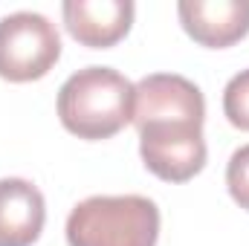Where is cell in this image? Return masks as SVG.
I'll use <instances>...</instances> for the list:
<instances>
[{
    "label": "cell",
    "instance_id": "5",
    "mask_svg": "<svg viewBox=\"0 0 249 246\" xmlns=\"http://www.w3.org/2000/svg\"><path fill=\"white\" fill-rule=\"evenodd\" d=\"M180 23L200 47L223 50L247 38L249 0H180Z\"/></svg>",
    "mask_w": 249,
    "mask_h": 246
},
{
    "label": "cell",
    "instance_id": "1",
    "mask_svg": "<svg viewBox=\"0 0 249 246\" xmlns=\"http://www.w3.org/2000/svg\"><path fill=\"white\" fill-rule=\"evenodd\" d=\"M206 99L177 72H151L133 84V124L145 168L165 183H186L206 165Z\"/></svg>",
    "mask_w": 249,
    "mask_h": 246
},
{
    "label": "cell",
    "instance_id": "3",
    "mask_svg": "<svg viewBox=\"0 0 249 246\" xmlns=\"http://www.w3.org/2000/svg\"><path fill=\"white\" fill-rule=\"evenodd\" d=\"M70 246H157L160 209L142 194H96L67 217Z\"/></svg>",
    "mask_w": 249,
    "mask_h": 246
},
{
    "label": "cell",
    "instance_id": "8",
    "mask_svg": "<svg viewBox=\"0 0 249 246\" xmlns=\"http://www.w3.org/2000/svg\"><path fill=\"white\" fill-rule=\"evenodd\" d=\"M223 113L232 127L249 130V70H241L229 78L223 90Z\"/></svg>",
    "mask_w": 249,
    "mask_h": 246
},
{
    "label": "cell",
    "instance_id": "7",
    "mask_svg": "<svg viewBox=\"0 0 249 246\" xmlns=\"http://www.w3.org/2000/svg\"><path fill=\"white\" fill-rule=\"evenodd\" d=\"M47 220V203L38 185L20 177L0 180V246H32Z\"/></svg>",
    "mask_w": 249,
    "mask_h": 246
},
{
    "label": "cell",
    "instance_id": "4",
    "mask_svg": "<svg viewBox=\"0 0 249 246\" xmlns=\"http://www.w3.org/2000/svg\"><path fill=\"white\" fill-rule=\"evenodd\" d=\"M61 58L58 26L41 12L0 18V78L23 84L44 78Z\"/></svg>",
    "mask_w": 249,
    "mask_h": 246
},
{
    "label": "cell",
    "instance_id": "6",
    "mask_svg": "<svg viewBox=\"0 0 249 246\" xmlns=\"http://www.w3.org/2000/svg\"><path fill=\"white\" fill-rule=\"evenodd\" d=\"M130 0H64L61 15L67 32L93 50L116 47L133 23Z\"/></svg>",
    "mask_w": 249,
    "mask_h": 246
},
{
    "label": "cell",
    "instance_id": "9",
    "mask_svg": "<svg viewBox=\"0 0 249 246\" xmlns=\"http://www.w3.org/2000/svg\"><path fill=\"white\" fill-rule=\"evenodd\" d=\"M226 188L232 194V200L249 211V145L238 148L232 157H229V165H226Z\"/></svg>",
    "mask_w": 249,
    "mask_h": 246
},
{
    "label": "cell",
    "instance_id": "2",
    "mask_svg": "<svg viewBox=\"0 0 249 246\" xmlns=\"http://www.w3.org/2000/svg\"><path fill=\"white\" fill-rule=\"evenodd\" d=\"M58 119L78 139H110L133 122V84L113 67H84L58 90Z\"/></svg>",
    "mask_w": 249,
    "mask_h": 246
}]
</instances>
